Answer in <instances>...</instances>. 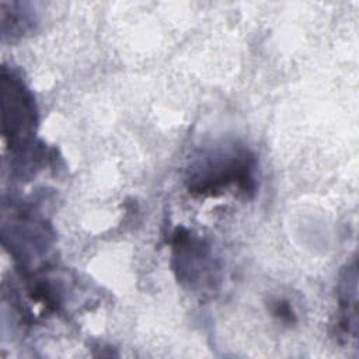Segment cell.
Masks as SVG:
<instances>
[{
  "label": "cell",
  "instance_id": "6da1fadb",
  "mask_svg": "<svg viewBox=\"0 0 359 359\" xmlns=\"http://www.w3.org/2000/svg\"><path fill=\"white\" fill-rule=\"evenodd\" d=\"M254 158L241 147H219L208 153L189 168L188 189L198 195H216L231 184L243 191L254 189Z\"/></svg>",
  "mask_w": 359,
  "mask_h": 359
},
{
  "label": "cell",
  "instance_id": "7a4b0ae2",
  "mask_svg": "<svg viewBox=\"0 0 359 359\" xmlns=\"http://www.w3.org/2000/svg\"><path fill=\"white\" fill-rule=\"evenodd\" d=\"M3 135L11 147L28 146L36 123V107L24 83L6 67L1 70Z\"/></svg>",
  "mask_w": 359,
  "mask_h": 359
},
{
  "label": "cell",
  "instance_id": "3957f363",
  "mask_svg": "<svg viewBox=\"0 0 359 359\" xmlns=\"http://www.w3.org/2000/svg\"><path fill=\"white\" fill-rule=\"evenodd\" d=\"M272 313L275 317H278L280 321H285V323H292L294 320V313L292 307L289 306L287 302H283V300H278L275 303Z\"/></svg>",
  "mask_w": 359,
  "mask_h": 359
}]
</instances>
